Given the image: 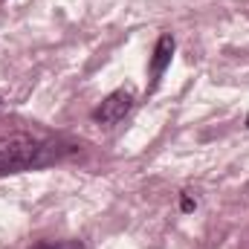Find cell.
I'll return each instance as SVG.
<instances>
[{
    "label": "cell",
    "instance_id": "1",
    "mask_svg": "<svg viewBox=\"0 0 249 249\" xmlns=\"http://www.w3.org/2000/svg\"><path fill=\"white\" fill-rule=\"evenodd\" d=\"M47 160H50V145L26 133L0 136V174H18V171L44 165Z\"/></svg>",
    "mask_w": 249,
    "mask_h": 249
},
{
    "label": "cell",
    "instance_id": "2",
    "mask_svg": "<svg viewBox=\"0 0 249 249\" xmlns=\"http://www.w3.org/2000/svg\"><path fill=\"white\" fill-rule=\"evenodd\" d=\"M130 107H133V93H130V90H116V93H110V96L96 107L93 119L99 124H116L130 113Z\"/></svg>",
    "mask_w": 249,
    "mask_h": 249
},
{
    "label": "cell",
    "instance_id": "3",
    "mask_svg": "<svg viewBox=\"0 0 249 249\" xmlns=\"http://www.w3.org/2000/svg\"><path fill=\"white\" fill-rule=\"evenodd\" d=\"M171 55H174V38L171 35H162L154 47V55H151V75L160 78L165 72V67L171 64Z\"/></svg>",
    "mask_w": 249,
    "mask_h": 249
},
{
    "label": "cell",
    "instance_id": "4",
    "mask_svg": "<svg viewBox=\"0 0 249 249\" xmlns=\"http://www.w3.org/2000/svg\"><path fill=\"white\" fill-rule=\"evenodd\" d=\"M35 249H81L78 241H41L35 244Z\"/></svg>",
    "mask_w": 249,
    "mask_h": 249
},
{
    "label": "cell",
    "instance_id": "5",
    "mask_svg": "<svg viewBox=\"0 0 249 249\" xmlns=\"http://www.w3.org/2000/svg\"><path fill=\"white\" fill-rule=\"evenodd\" d=\"M191 209H194V200L188 194H183V212H191Z\"/></svg>",
    "mask_w": 249,
    "mask_h": 249
},
{
    "label": "cell",
    "instance_id": "6",
    "mask_svg": "<svg viewBox=\"0 0 249 249\" xmlns=\"http://www.w3.org/2000/svg\"><path fill=\"white\" fill-rule=\"evenodd\" d=\"M0 105H3V96H0Z\"/></svg>",
    "mask_w": 249,
    "mask_h": 249
}]
</instances>
